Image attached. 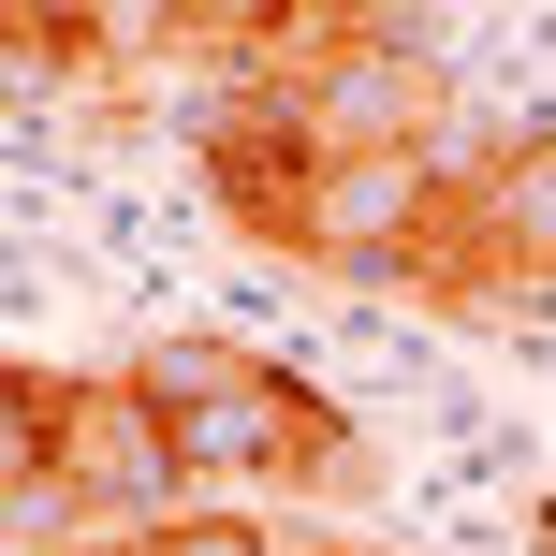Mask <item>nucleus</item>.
<instances>
[{"instance_id":"7ed1b4c3","label":"nucleus","mask_w":556,"mask_h":556,"mask_svg":"<svg viewBox=\"0 0 556 556\" xmlns=\"http://www.w3.org/2000/svg\"><path fill=\"white\" fill-rule=\"evenodd\" d=\"M74 513H88V542H147V528H176V513H205L191 454H176L162 395H147L132 366L88 381V410H74Z\"/></svg>"},{"instance_id":"f03ea898","label":"nucleus","mask_w":556,"mask_h":556,"mask_svg":"<svg viewBox=\"0 0 556 556\" xmlns=\"http://www.w3.org/2000/svg\"><path fill=\"white\" fill-rule=\"evenodd\" d=\"M323 176H337V147H323V117H307L293 88H235V103L205 117V205H220L250 250L307 264V205H323Z\"/></svg>"},{"instance_id":"f257e3e1","label":"nucleus","mask_w":556,"mask_h":556,"mask_svg":"<svg viewBox=\"0 0 556 556\" xmlns=\"http://www.w3.org/2000/svg\"><path fill=\"white\" fill-rule=\"evenodd\" d=\"M132 381L162 395L191 483H278V498H366V440L293 381V366L235 352V337H147Z\"/></svg>"},{"instance_id":"423d86ee","label":"nucleus","mask_w":556,"mask_h":556,"mask_svg":"<svg viewBox=\"0 0 556 556\" xmlns=\"http://www.w3.org/2000/svg\"><path fill=\"white\" fill-rule=\"evenodd\" d=\"M74 410H88V366H0V513L29 542L74 528Z\"/></svg>"},{"instance_id":"1a4fd4ad","label":"nucleus","mask_w":556,"mask_h":556,"mask_svg":"<svg viewBox=\"0 0 556 556\" xmlns=\"http://www.w3.org/2000/svg\"><path fill=\"white\" fill-rule=\"evenodd\" d=\"M528 556H556V498H542V513H528Z\"/></svg>"},{"instance_id":"20e7f679","label":"nucleus","mask_w":556,"mask_h":556,"mask_svg":"<svg viewBox=\"0 0 556 556\" xmlns=\"http://www.w3.org/2000/svg\"><path fill=\"white\" fill-rule=\"evenodd\" d=\"M307 117H323V147L337 162H425V132H440V59H425V29H395V45H366V59H337L323 88H293Z\"/></svg>"},{"instance_id":"0eeeda50","label":"nucleus","mask_w":556,"mask_h":556,"mask_svg":"<svg viewBox=\"0 0 556 556\" xmlns=\"http://www.w3.org/2000/svg\"><path fill=\"white\" fill-rule=\"evenodd\" d=\"M483 205H498V250H513V278H528V293H556V132L498 147V162H483Z\"/></svg>"},{"instance_id":"39448f33","label":"nucleus","mask_w":556,"mask_h":556,"mask_svg":"<svg viewBox=\"0 0 556 556\" xmlns=\"http://www.w3.org/2000/svg\"><path fill=\"white\" fill-rule=\"evenodd\" d=\"M425 205H440V162H337L323 205H307V264H323V278H366V293H395V278H410Z\"/></svg>"},{"instance_id":"6e6552de","label":"nucleus","mask_w":556,"mask_h":556,"mask_svg":"<svg viewBox=\"0 0 556 556\" xmlns=\"http://www.w3.org/2000/svg\"><path fill=\"white\" fill-rule=\"evenodd\" d=\"M117 556H293L264 528V513H176V528H147V542H117Z\"/></svg>"}]
</instances>
